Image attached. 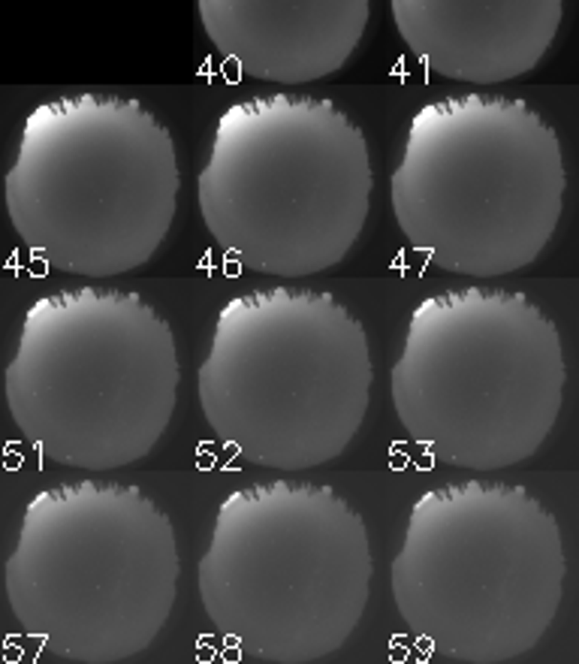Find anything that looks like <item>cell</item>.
<instances>
[{
    "label": "cell",
    "mask_w": 579,
    "mask_h": 664,
    "mask_svg": "<svg viewBox=\"0 0 579 664\" xmlns=\"http://www.w3.org/2000/svg\"><path fill=\"white\" fill-rule=\"evenodd\" d=\"M182 175L169 130L130 97L70 94L40 103L6 172V212L51 269L124 275L172 227Z\"/></svg>",
    "instance_id": "1"
},
{
    "label": "cell",
    "mask_w": 579,
    "mask_h": 664,
    "mask_svg": "<svg viewBox=\"0 0 579 664\" xmlns=\"http://www.w3.org/2000/svg\"><path fill=\"white\" fill-rule=\"evenodd\" d=\"M375 175L362 130L320 97L263 94L229 106L199 172V212L244 269L317 275L365 227Z\"/></svg>",
    "instance_id": "2"
},
{
    "label": "cell",
    "mask_w": 579,
    "mask_h": 664,
    "mask_svg": "<svg viewBox=\"0 0 579 664\" xmlns=\"http://www.w3.org/2000/svg\"><path fill=\"white\" fill-rule=\"evenodd\" d=\"M555 130L513 97L432 100L407 127L392 212L410 248L459 275H510L549 245L564 206Z\"/></svg>",
    "instance_id": "3"
},
{
    "label": "cell",
    "mask_w": 579,
    "mask_h": 664,
    "mask_svg": "<svg viewBox=\"0 0 579 664\" xmlns=\"http://www.w3.org/2000/svg\"><path fill=\"white\" fill-rule=\"evenodd\" d=\"M178 380L169 323L142 296L73 287L24 311L6 405L46 459L109 471L133 465L163 438Z\"/></svg>",
    "instance_id": "4"
},
{
    "label": "cell",
    "mask_w": 579,
    "mask_h": 664,
    "mask_svg": "<svg viewBox=\"0 0 579 664\" xmlns=\"http://www.w3.org/2000/svg\"><path fill=\"white\" fill-rule=\"evenodd\" d=\"M564 574L555 517L528 489L459 480L410 507L392 598L410 634L437 655L501 664L549 631Z\"/></svg>",
    "instance_id": "5"
},
{
    "label": "cell",
    "mask_w": 579,
    "mask_h": 664,
    "mask_svg": "<svg viewBox=\"0 0 579 664\" xmlns=\"http://www.w3.org/2000/svg\"><path fill=\"white\" fill-rule=\"evenodd\" d=\"M564 380L555 323L528 296L459 287L410 311L392 405L410 441L434 459L495 471L549 438Z\"/></svg>",
    "instance_id": "6"
},
{
    "label": "cell",
    "mask_w": 579,
    "mask_h": 664,
    "mask_svg": "<svg viewBox=\"0 0 579 664\" xmlns=\"http://www.w3.org/2000/svg\"><path fill=\"white\" fill-rule=\"evenodd\" d=\"M371 380L368 338L335 296L266 287L217 311L199 405L217 441L241 459L302 471L353 441Z\"/></svg>",
    "instance_id": "7"
},
{
    "label": "cell",
    "mask_w": 579,
    "mask_h": 664,
    "mask_svg": "<svg viewBox=\"0 0 579 664\" xmlns=\"http://www.w3.org/2000/svg\"><path fill=\"white\" fill-rule=\"evenodd\" d=\"M371 574L362 517L335 489L266 480L217 507L199 598L217 634L241 653L308 664L356 631Z\"/></svg>",
    "instance_id": "8"
},
{
    "label": "cell",
    "mask_w": 579,
    "mask_h": 664,
    "mask_svg": "<svg viewBox=\"0 0 579 664\" xmlns=\"http://www.w3.org/2000/svg\"><path fill=\"white\" fill-rule=\"evenodd\" d=\"M175 531L124 483L73 480L33 495L6 561L24 634L82 664H115L154 643L178 592Z\"/></svg>",
    "instance_id": "9"
},
{
    "label": "cell",
    "mask_w": 579,
    "mask_h": 664,
    "mask_svg": "<svg viewBox=\"0 0 579 664\" xmlns=\"http://www.w3.org/2000/svg\"><path fill=\"white\" fill-rule=\"evenodd\" d=\"M564 0H392L410 55L456 82H510L531 73L561 28Z\"/></svg>",
    "instance_id": "10"
},
{
    "label": "cell",
    "mask_w": 579,
    "mask_h": 664,
    "mask_svg": "<svg viewBox=\"0 0 579 664\" xmlns=\"http://www.w3.org/2000/svg\"><path fill=\"white\" fill-rule=\"evenodd\" d=\"M205 36L263 82L302 85L338 73L365 33L371 0H197Z\"/></svg>",
    "instance_id": "11"
}]
</instances>
